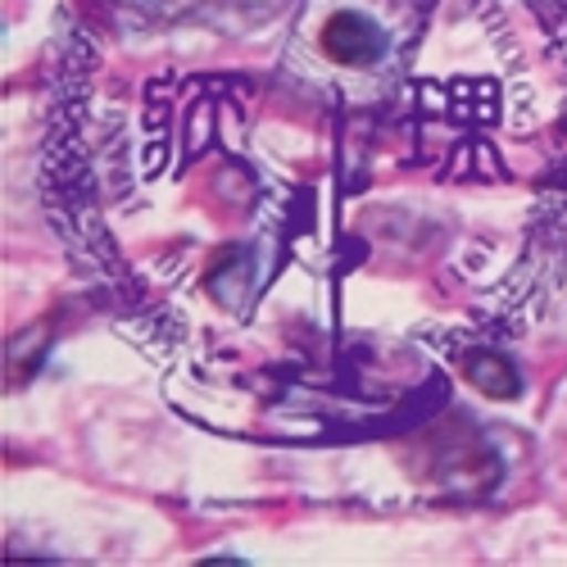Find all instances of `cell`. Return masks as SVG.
<instances>
[{
	"mask_svg": "<svg viewBox=\"0 0 567 567\" xmlns=\"http://www.w3.org/2000/svg\"><path fill=\"white\" fill-rule=\"evenodd\" d=\"M463 372H467L472 386L495 395V400H513L517 391H523V377H517V368L508 359H499V354H482V350L467 354L463 359Z\"/></svg>",
	"mask_w": 567,
	"mask_h": 567,
	"instance_id": "7a4b0ae2",
	"label": "cell"
},
{
	"mask_svg": "<svg viewBox=\"0 0 567 567\" xmlns=\"http://www.w3.org/2000/svg\"><path fill=\"white\" fill-rule=\"evenodd\" d=\"M322 51L332 55L337 64H354V69H363V64H377V60H382L386 37H382V28H377L368 14H359V10H341V14L327 19V28H322Z\"/></svg>",
	"mask_w": 567,
	"mask_h": 567,
	"instance_id": "6da1fadb",
	"label": "cell"
}]
</instances>
